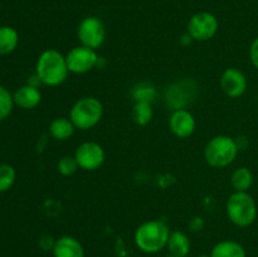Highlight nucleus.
Instances as JSON below:
<instances>
[{
    "label": "nucleus",
    "instance_id": "obj_1",
    "mask_svg": "<svg viewBox=\"0 0 258 257\" xmlns=\"http://www.w3.org/2000/svg\"><path fill=\"white\" fill-rule=\"evenodd\" d=\"M35 75L40 83L48 87H57L64 83L70 75L66 55L52 48L43 50L37 59Z\"/></svg>",
    "mask_w": 258,
    "mask_h": 257
},
{
    "label": "nucleus",
    "instance_id": "obj_2",
    "mask_svg": "<svg viewBox=\"0 0 258 257\" xmlns=\"http://www.w3.org/2000/svg\"><path fill=\"white\" fill-rule=\"evenodd\" d=\"M170 228L161 219H151L141 223L134 234L136 247L144 253H158L166 248Z\"/></svg>",
    "mask_w": 258,
    "mask_h": 257
},
{
    "label": "nucleus",
    "instance_id": "obj_3",
    "mask_svg": "<svg viewBox=\"0 0 258 257\" xmlns=\"http://www.w3.org/2000/svg\"><path fill=\"white\" fill-rule=\"evenodd\" d=\"M226 213L234 226H251L257 218L256 201L248 191H234L227 199Z\"/></svg>",
    "mask_w": 258,
    "mask_h": 257
},
{
    "label": "nucleus",
    "instance_id": "obj_4",
    "mask_svg": "<svg viewBox=\"0 0 258 257\" xmlns=\"http://www.w3.org/2000/svg\"><path fill=\"white\" fill-rule=\"evenodd\" d=\"M238 151L236 139L228 135H217L204 148V159L212 168L222 169L236 160Z\"/></svg>",
    "mask_w": 258,
    "mask_h": 257
},
{
    "label": "nucleus",
    "instance_id": "obj_5",
    "mask_svg": "<svg viewBox=\"0 0 258 257\" xmlns=\"http://www.w3.org/2000/svg\"><path fill=\"white\" fill-rule=\"evenodd\" d=\"M103 116V105L98 98L86 96L73 103L70 110V118L77 130L87 131L100 123Z\"/></svg>",
    "mask_w": 258,
    "mask_h": 257
},
{
    "label": "nucleus",
    "instance_id": "obj_6",
    "mask_svg": "<svg viewBox=\"0 0 258 257\" xmlns=\"http://www.w3.org/2000/svg\"><path fill=\"white\" fill-rule=\"evenodd\" d=\"M77 38L81 45L100 49L106 40V28L102 20L95 15H88L83 18L77 28Z\"/></svg>",
    "mask_w": 258,
    "mask_h": 257
},
{
    "label": "nucleus",
    "instance_id": "obj_7",
    "mask_svg": "<svg viewBox=\"0 0 258 257\" xmlns=\"http://www.w3.org/2000/svg\"><path fill=\"white\" fill-rule=\"evenodd\" d=\"M218 29L219 22L216 15L209 12H199L189 19L186 33L196 42H207L217 34Z\"/></svg>",
    "mask_w": 258,
    "mask_h": 257
},
{
    "label": "nucleus",
    "instance_id": "obj_8",
    "mask_svg": "<svg viewBox=\"0 0 258 257\" xmlns=\"http://www.w3.org/2000/svg\"><path fill=\"white\" fill-rule=\"evenodd\" d=\"M66 60H67L70 73L85 75L98 65L100 57L97 54V50L91 49L85 45H77L66 54Z\"/></svg>",
    "mask_w": 258,
    "mask_h": 257
},
{
    "label": "nucleus",
    "instance_id": "obj_9",
    "mask_svg": "<svg viewBox=\"0 0 258 257\" xmlns=\"http://www.w3.org/2000/svg\"><path fill=\"white\" fill-rule=\"evenodd\" d=\"M196 83L184 80L181 82L173 83L166 87L165 93H164V101L169 110H180V108H186V106L191 103V101L196 97Z\"/></svg>",
    "mask_w": 258,
    "mask_h": 257
},
{
    "label": "nucleus",
    "instance_id": "obj_10",
    "mask_svg": "<svg viewBox=\"0 0 258 257\" xmlns=\"http://www.w3.org/2000/svg\"><path fill=\"white\" fill-rule=\"evenodd\" d=\"M75 158L80 169L95 171L103 165L106 154L102 146L96 141H85L76 149Z\"/></svg>",
    "mask_w": 258,
    "mask_h": 257
},
{
    "label": "nucleus",
    "instance_id": "obj_11",
    "mask_svg": "<svg viewBox=\"0 0 258 257\" xmlns=\"http://www.w3.org/2000/svg\"><path fill=\"white\" fill-rule=\"evenodd\" d=\"M221 90L229 98H239L247 91V77L238 68H227L221 76Z\"/></svg>",
    "mask_w": 258,
    "mask_h": 257
},
{
    "label": "nucleus",
    "instance_id": "obj_12",
    "mask_svg": "<svg viewBox=\"0 0 258 257\" xmlns=\"http://www.w3.org/2000/svg\"><path fill=\"white\" fill-rule=\"evenodd\" d=\"M169 128L178 139H188L196 133L197 121L193 113L186 108L171 111L169 117Z\"/></svg>",
    "mask_w": 258,
    "mask_h": 257
},
{
    "label": "nucleus",
    "instance_id": "obj_13",
    "mask_svg": "<svg viewBox=\"0 0 258 257\" xmlns=\"http://www.w3.org/2000/svg\"><path fill=\"white\" fill-rule=\"evenodd\" d=\"M14 103L18 107L23 110H33L42 102V92L37 86H32L29 83L20 86L14 93H13Z\"/></svg>",
    "mask_w": 258,
    "mask_h": 257
},
{
    "label": "nucleus",
    "instance_id": "obj_14",
    "mask_svg": "<svg viewBox=\"0 0 258 257\" xmlns=\"http://www.w3.org/2000/svg\"><path fill=\"white\" fill-rule=\"evenodd\" d=\"M52 252L54 257H85L82 243L76 237L68 234L55 239Z\"/></svg>",
    "mask_w": 258,
    "mask_h": 257
},
{
    "label": "nucleus",
    "instance_id": "obj_15",
    "mask_svg": "<svg viewBox=\"0 0 258 257\" xmlns=\"http://www.w3.org/2000/svg\"><path fill=\"white\" fill-rule=\"evenodd\" d=\"M166 248L170 256L186 257L191 249V241L185 232L176 229V231L170 232Z\"/></svg>",
    "mask_w": 258,
    "mask_h": 257
},
{
    "label": "nucleus",
    "instance_id": "obj_16",
    "mask_svg": "<svg viewBox=\"0 0 258 257\" xmlns=\"http://www.w3.org/2000/svg\"><path fill=\"white\" fill-rule=\"evenodd\" d=\"M211 257H247L244 247L233 239H224L213 246Z\"/></svg>",
    "mask_w": 258,
    "mask_h": 257
},
{
    "label": "nucleus",
    "instance_id": "obj_17",
    "mask_svg": "<svg viewBox=\"0 0 258 257\" xmlns=\"http://www.w3.org/2000/svg\"><path fill=\"white\" fill-rule=\"evenodd\" d=\"M77 130L70 117H55L49 123V134L54 140L64 141L73 136Z\"/></svg>",
    "mask_w": 258,
    "mask_h": 257
},
{
    "label": "nucleus",
    "instance_id": "obj_18",
    "mask_svg": "<svg viewBox=\"0 0 258 257\" xmlns=\"http://www.w3.org/2000/svg\"><path fill=\"white\" fill-rule=\"evenodd\" d=\"M19 44V33L9 25L0 27V55H8L14 52Z\"/></svg>",
    "mask_w": 258,
    "mask_h": 257
},
{
    "label": "nucleus",
    "instance_id": "obj_19",
    "mask_svg": "<svg viewBox=\"0 0 258 257\" xmlns=\"http://www.w3.org/2000/svg\"><path fill=\"white\" fill-rule=\"evenodd\" d=\"M253 174L246 166L236 169L231 175V185L234 191H248V189L253 185Z\"/></svg>",
    "mask_w": 258,
    "mask_h": 257
},
{
    "label": "nucleus",
    "instance_id": "obj_20",
    "mask_svg": "<svg viewBox=\"0 0 258 257\" xmlns=\"http://www.w3.org/2000/svg\"><path fill=\"white\" fill-rule=\"evenodd\" d=\"M130 93L135 102L153 103L156 96H158V91H156L155 86L148 82H140L135 85Z\"/></svg>",
    "mask_w": 258,
    "mask_h": 257
},
{
    "label": "nucleus",
    "instance_id": "obj_21",
    "mask_svg": "<svg viewBox=\"0 0 258 257\" xmlns=\"http://www.w3.org/2000/svg\"><path fill=\"white\" fill-rule=\"evenodd\" d=\"M154 116V110L151 103L149 102H135L133 111H131V117L133 121L138 126H146L151 122Z\"/></svg>",
    "mask_w": 258,
    "mask_h": 257
},
{
    "label": "nucleus",
    "instance_id": "obj_22",
    "mask_svg": "<svg viewBox=\"0 0 258 257\" xmlns=\"http://www.w3.org/2000/svg\"><path fill=\"white\" fill-rule=\"evenodd\" d=\"M13 93L7 87L0 85V121H4L10 116L14 108Z\"/></svg>",
    "mask_w": 258,
    "mask_h": 257
},
{
    "label": "nucleus",
    "instance_id": "obj_23",
    "mask_svg": "<svg viewBox=\"0 0 258 257\" xmlns=\"http://www.w3.org/2000/svg\"><path fill=\"white\" fill-rule=\"evenodd\" d=\"M17 179V171L14 166L9 164H2L0 165V193L8 191L15 183Z\"/></svg>",
    "mask_w": 258,
    "mask_h": 257
},
{
    "label": "nucleus",
    "instance_id": "obj_24",
    "mask_svg": "<svg viewBox=\"0 0 258 257\" xmlns=\"http://www.w3.org/2000/svg\"><path fill=\"white\" fill-rule=\"evenodd\" d=\"M78 169H80V166H78V163L77 160H76L75 155L62 156L57 163L58 173L63 176H72L73 174L77 173Z\"/></svg>",
    "mask_w": 258,
    "mask_h": 257
},
{
    "label": "nucleus",
    "instance_id": "obj_25",
    "mask_svg": "<svg viewBox=\"0 0 258 257\" xmlns=\"http://www.w3.org/2000/svg\"><path fill=\"white\" fill-rule=\"evenodd\" d=\"M249 59H251L253 67L258 70V37L254 38L253 42L251 43V47H249Z\"/></svg>",
    "mask_w": 258,
    "mask_h": 257
},
{
    "label": "nucleus",
    "instance_id": "obj_26",
    "mask_svg": "<svg viewBox=\"0 0 258 257\" xmlns=\"http://www.w3.org/2000/svg\"><path fill=\"white\" fill-rule=\"evenodd\" d=\"M204 219L202 217H194L193 219H190L189 222V229L191 232H199L204 228Z\"/></svg>",
    "mask_w": 258,
    "mask_h": 257
},
{
    "label": "nucleus",
    "instance_id": "obj_27",
    "mask_svg": "<svg viewBox=\"0 0 258 257\" xmlns=\"http://www.w3.org/2000/svg\"><path fill=\"white\" fill-rule=\"evenodd\" d=\"M198 257H211V254H201V256Z\"/></svg>",
    "mask_w": 258,
    "mask_h": 257
},
{
    "label": "nucleus",
    "instance_id": "obj_28",
    "mask_svg": "<svg viewBox=\"0 0 258 257\" xmlns=\"http://www.w3.org/2000/svg\"><path fill=\"white\" fill-rule=\"evenodd\" d=\"M168 257H175V256H170V254H169V256Z\"/></svg>",
    "mask_w": 258,
    "mask_h": 257
}]
</instances>
